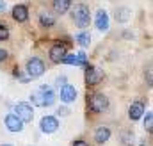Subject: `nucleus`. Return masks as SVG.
<instances>
[{
	"instance_id": "obj_25",
	"label": "nucleus",
	"mask_w": 153,
	"mask_h": 146,
	"mask_svg": "<svg viewBox=\"0 0 153 146\" xmlns=\"http://www.w3.org/2000/svg\"><path fill=\"white\" fill-rule=\"evenodd\" d=\"M73 146H89L85 141H82V139H76L75 143H73Z\"/></svg>"
},
{
	"instance_id": "obj_4",
	"label": "nucleus",
	"mask_w": 153,
	"mask_h": 146,
	"mask_svg": "<svg viewBox=\"0 0 153 146\" xmlns=\"http://www.w3.org/2000/svg\"><path fill=\"white\" fill-rule=\"evenodd\" d=\"M14 116L16 118H20L22 119V123H27V121H32V118H34V109H32V105L30 104H27V102H20V104H16L14 107Z\"/></svg>"
},
{
	"instance_id": "obj_10",
	"label": "nucleus",
	"mask_w": 153,
	"mask_h": 146,
	"mask_svg": "<svg viewBox=\"0 0 153 146\" xmlns=\"http://www.w3.org/2000/svg\"><path fill=\"white\" fill-rule=\"evenodd\" d=\"M5 127H7V130H11V132H22L23 123H22V119L16 118L14 114H7V116H5Z\"/></svg>"
},
{
	"instance_id": "obj_17",
	"label": "nucleus",
	"mask_w": 153,
	"mask_h": 146,
	"mask_svg": "<svg viewBox=\"0 0 153 146\" xmlns=\"http://www.w3.org/2000/svg\"><path fill=\"white\" fill-rule=\"evenodd\" d=\"M128 18H130V9L128 7H117L116 9V20L117 22L125 23V22H128Z\"/></svg>"
},
{
	"instance_id": "obj_15",
	"label": "nucleus",
	"mask_w": 153,
	"mask_h": 146,
	"mask_svg": "<svg viewBox=\"0 0 153 146\" xmlns=\"http://www.w3.org/2000/svg\"><path fill=\"white\" fill-rule=\"evenodd\" d=\"M76 98V89L73 86H62L61 87V100L62 102H66V104H70V102H73Z\"/></svg>"
},
{
	"instance_id": "obj_6",
	"label": "nucleus",
	"mask_w": 153,
	"mask_h": 146,
	"mask_svg": "<svg viewBox=\"0 0 153 146\" xmlns=\"http://www.w3.org/2000/svg\"><path fill=\"white\" fill-rule=\"evenodd\" d=\"M103 80V72L96 66H87L85 68V84L87 86H96Z\"/></svg>"
},
{
	"instance_id": "obj_5",
	"label": "nucleus",
	"mask_w": 153,
	"mask_h": 146,
	"mask_svg": "<svg viewBox=\"0 0 153 146\" xmlns=\"http://www.w3.org/2000/svg\"><path fill=\"white\" fill-rule=\"evenodd\" d=\"M27 73H29V77H32V78L41 77V75L45 73V63H43L39 57L29 59V63H27Z\"/></svg>"
},
{
	"instance_id": "obj_28",
	"label": "nucleus",
	"mask_w": 153,
	"mask_h": 146,
	"mask_svg": "<svg viewBox=\"0 0 153 146\" xmlns=\"http://www.w3.org/2000/svg\"><path fill=\"white\" fill-rule=\"evenodd\" d=\"M57 112H59V114H68V110H66V109H59Z\"/></svg>"
},
{
	"instance_id": "obj_21",
	"label": "nucleus",
	"mask_w": 153,
	"mask_h": 146,
	"mask_svg": "<svg viewBox=\"0 0 153 146\" xmlns=\"http://www.w3.org/2000/svg\"><path fill=\"white\" fill-rule=\"evenodd\" d=\"M9 39V29L5 25H0V41H5Z\"/></svg>"
},
{
	"instance_id": "obj_20",
	"label": "nucleus",
	"mask_w": 153,
	"mask_h": 146,
	"mask_svg": "<svg viewBox=\"0 0 153 146\" xmlns=\"http://www.w3.org/2000/svg\"><path fill=\"white\" fill-rule=\"evenodd\" d=\"M144 128H146L148 134H152L153 132V112L152 110H148L146 116H144Z\"/></svg>"
},
{
	"instance_id": "obj_12",
	"label": "nucleus",
	"mask_w": 153,
	"mask_h": 146,
	"mask_svg": "<svg viewBox=\"0 0 153 146\" xmlns=\"http://www.w3.org/2000/svg\"><path fill=\"white\" fill-rule=\"evenodd\" d=\"M143 114H144V104L143 102H134L132 105H130V109H128V116H130V119H134V121H137V119H141L143 118Z\"/></svg>"
},
{
	"instance_id": "obj_26",
	"label": "nucleus",
	"mask_w": 153,
	"mask_h": 146,
	"mask_svg": "<svg viewBox=\"0 0 153 146\" xmlns=\"http://www.w3.org/2000/svg\"><path fill=\"white\" fill-rule=\"evenodd\" d=\"M148 84L152 86V70H148Z\"/></svg>"
},
{
	"instance_id": "obj_3",
	"label": "nucleus",
	"mask_w": 153,
	"mask_h": 146,
	"mask_svg": "<svg viewBox=\"0 0 153 146\" xmlns=\"http://www.w3.org/2000/svg\"><path fill=\"white\" fill-rule=\"evenodd\" d=\"M87 104H89V109L93 112H103L109 107V98L102 93H93L89 98H87Z\"/></svg>"
},
{
	"instance_id": "obj_16",
	"label": "nucleus",
	"mask_w": 153,
	"mask_h": 146,
	"mask_svg": "<svg viewBox=\"0 0 153 146\" xmlns=\"http://www.w3.org/2000/svg\"><path fill=\"white\" fill-rule=\"evenodd\" d=\"M52 7L57 14H66L71 7V0H53L52 2Z\"/></svg>"
},
{
	"instance_id": "obj_27",
	"label": "nucleus",
	"mask_w": 153,
	"mask_h": 146,
	"mask_svg": "<svg viewBox=\"0 0 153 146\" xmlns=\"http://www.w3.org/2000/svg\"><path fill=\"white\" fill-rule=\"evenodd\" d=\"M5 11V2H0V13Z\"/></svg>"
},
{
	"instance_id": "obj_29",
	"label": "nucleus",
	"mask_w": 153,
	"mask_h": 146,
	"mask_svg": "<svg viewBox=\"0 0 153 146\" xmlns=\"http://www.w3.org/2000/svg\"><path fill=\"white\" fill-rule=\"evenodd\" d=\"M2 146H13V145H2Z\"/></svg>"
},
{
	"instance_id": "obj_2",
	"label": "nucleus",
	"mask_w": 153,
	"mask_h": 146,
	"mask_svg": "<svg viewBox=\"0 0 153 146\" xmlns=\"http://www.w3.org/2000/svg\"><path fill=\"white\" fill-rule=\"evenodd\" d=\"M71 18L75 22V25L78 29H85L91 22V13H89V7L84 5V4H76L75 7L71 9Z\"/></svg>"
},
{
	"instance_id": "obj_9",
	"label": "nucleus",
	"mask_w": 153,
	"mask_h": 146,
	"mask_svg": "<svg viewBox=\"0 0 153 146\" xmlns=\"http://www.w3.org/2000/svg\"><path fill=\"white\" fill-rule=\"evenodd\" d=\"M94 25H96V29H98V31H102V32L109 31V25H111V23H109V14H107V11H103V9L96 11Z\"/></svg>"
},
{
	"instance_id": "obj_14",
	"label": "nucleus",
	"mask_w": 153,
	"mask_h": 146,
	"mask_svg": "<svg viewBox=\"0 0 153 146\" xmlns=\"http://www.w3.org/2000/svg\"><path fill=\"white\" fill-rule=\"evenodd\" d=\"M62 63L64 64H75V66H87V61H85V54L84 52H80L78 55H66L64 59H62Z\"/></svg>"
},
{
	"instance_id": "obj_8",
	"label": "nucleus",
	"mask_w": 153,
	"mask_h": 146,
	"mask_svg": "<svg viewBox=\"0 0 153 146\" xmlns=\"http://www.w3.org/2000/svg\"><path fill=\"white\" fill-rule=\"evenodd\" d=\"M39 128H41V132H45V134H53V132L59 128V121H57L55 116H45V118H41V121H39Z\"/></svg>"
},
{
	"instance_id": "obj_24",
	"label": "nucleus",
	"mask_w": 153,
	"mask_h": 146,
	"mask_svg": "<svg viewBox=\"0 0 153 146\" xmlns=\"http://www.w3.org/2000/svg\"><path fill=\"white\" fill-rule=\"evenodd\" d=\"M5 59H7V50L0 48V63H2V61H5Z\"/></svg>"
},
{
	"instance_id": "obj_19",
	"label": "nucleus",
	"mask_w": 153,
	"mask_h": 146,
	"mask_svg": "<svg viewBox=\"0 0 153 146\" xmlns=\"http://www.w3.org/2000/svg\"><path fill=\"white\" fill-rule=\"evenodd\" d=\"M76 43H78L80 46L87 48V46L91 45V34H89V32H80V34H76Z\"/></svg>"
},
{
	"instance_id": "obj_22",
	"label": "nucleus",
	"mask_w": 153,
	"mask_h": 146,
	"mask_svg": "<svg viewBox=\"0 0 153 146\" xmlns=\"http://www.w3.org/2000/svg\"><path fill=\"white\" fill-rule=\"evenodd\" d=\"M14 75H16V78H18L20 82H23V84H27V82L30 80V78H29L27 75H23V73L20 72V70H14Z\"/></svg>"
},
{
	"instance_id": "obj_18",
	"label": "nucleus",
	"mask_w": 153,
	"mask_h": 146,
	"mask_svg": "<svg viewBox=\"0 0 153 146\" xmlns=\"http://www.w3.org/2000/svg\"><path fill=\"white\" fill-rule=\"evenodd\" d=\"M39 22H41L43 27H52V25L55 23V18H53L50 13H41V14H39Z\"/></svg>"
},
{
	"instance_id": "obj_23",
	"label": "nucleus",
	"mask_w": 153,
	"mask_h": 146,
	"mask_svg": "<svg viewBox=\"0 0 153 146\" xmlns=\"http://www.w3.org/2000/svg\"><path fill=\"white\" fill-rule=\"evenodd\" d=\"M66 82H68V78H66V77H57V80H55V84H57L59 87L66 86Z\"/></svg>"
},
{
	"instance_id": "obj_1",
	"label": "nucleus",
	"mask_w": 153,
	"mask_h": 146,
	"mask_svg": "<svg viewBox=\"0 0 153 146\" xmlns=\"http://www.w3.org/2000/svg\"><path fill=\"white\" fill-rule=\"evenodd\" d=\"M30 102H32V105H36V107H50V105H53V102H55V95H53V91H52L48 86H41L39 91L32 93Z\"/></svg>"
},
{
	"instance_id": "obj_13",
	"label": "nucleus",
	"mask_w": 153,
	"mask_h": 146,
	"mask_svg": "<svg viewBox=\"0 0 153 146\" xmlns=\"http://www.w3.org/2000/svg\"><path fill=\"white\" fill-rule=\"evenodd\" d=\"M111 139V128L109 127H98L96 130H94V141L98 143V145H103V143H107Z\"/></svg>"
},
{
	"instance_id": "obj_11",
	"label": "nucleus",
	"mask_w": 153,
	"mask_h": 146,
	"mask_svg": "<svg viewBox=\"0 0 153 146\" xmlns=\"http://www.w3.org/2000/svg\"><path fill=\"white\" fill-rule=\"evenodd\" d=\"M13 18H14L16 22H20V23L27 22V20H29V9H27V5H23V4L14 5V7H13Z\"/></svg>"
},
{
	"instance_id": "obj_7",
	"label": "nucleus",
	"mask_w": 153,
	"mask_h": 146,
	"mask_svg": "<svg viewBox=\"0 0 153 146\" xmlns=\"http://www.w3.org/2000/svg\"><path fill=\"white\" fill-rule=\"evenodd\" d=\"M66 55H68V45H64V43H55L50 48V59L53 63H62V59Z\"/></svg>"
}]
</instances>
